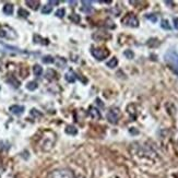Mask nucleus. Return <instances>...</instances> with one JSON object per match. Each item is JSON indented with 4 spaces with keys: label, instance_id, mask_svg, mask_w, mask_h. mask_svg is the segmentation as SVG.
Listing matches in <instances>:
<instances>
[{
    "label": "nucleus",
    "instance_id": "obj_1",
    "mask_svg": "<svg viewBox=\"0 0 178 178\" xmlns=\"http://www.w3.org/2000/svg\"><path fill=\"white\" fill-rule=\"evenodd\" d=\"M164 60L167 64V66L170 68V70L174 72L176 75H178V54L175 50L170 49L165 54Z\"/></svg>",
    "mask_w": 178,
    "mask_h": 178
},
{
    "label": "nucleus",
    "instance_id": "obj_2",
    "mask_svg": "<svg viewBox=\"0 0 178 178\" xmlns=\"http://www.w3.org/2000/svg\"><path fill=\"white\" fill-rule=\"evenodd\" d=\"M121 23L125 26L129 27H138L139 26V20L133 13H128L121 19Z\"/></svg>",
    "mask_w": 178,
    "mask_h": 178
},
{
    "label": "nucleus",
    "instance_id": "obj_3",
    "mask_svg": "<svg viewBox=\"0 0 178 178\" xmlns=\"http://www.w3.org/2000/svg\"><path fill=\"white\" fill-rule=\"evenodd\" d=\"M17 35L15 33V31L11 29L9 25H0V37L13 39L17 38Z\"/></svg>",
    "mask_w": 178,
    "mask_h": 178
},
{
    "label": "nucleus",
    "instance_id": "obj_4",
    "mask_svg": "<svg viewBox=\"0 0 178 178\" xmlns=\"http://www.w3.org/2000/svg\"><path fill=\"white\" fill-rule=\"evenodd\" d=\"M91 54L97 60H104L109 56V50L106 48H92Z\"/></svg>",
    "mask_w": 178,
    "mask_h": 178
},
{
    "label": "nucleus",
    "instance_id": "obj_5",
    "mask_svg": "<svg viewBox=\"0 0 178 178\" xmlns=\"http://www.w3.org/2000/svg\"><path fill=\"white\" fill-rule=\"evenodd\" d=\"M48 178H73V174H72V172L68 170H54L52 174L48 176Z\"/></svg>",
    "mask_w": 178,
    "mask_h": 178
},
{
    "label": "nucleus",
    "instance_id": "obj_6",
    "mask_svg": "<svg viewBox=\"0 0 178 178\" xmlns=\"http://www.w3.org/2000/svg\"><path fill=\"white\" fill-rule=\"evenodd\" d=\"M119 116H120V112L118 108H112L107 113V120H108L110 124H117L118 119H119Z\"/></svg>",
    "mask_w": 178,
    "mask_h": 178
},
{
    "label": "nucleus",
    "instance_id": "obj_7",
    "mask_svg": "<svg viewBox=\"0 0 178 178\" xmlns=\"http://www.w3.org/2000/svg\"><path fill=\"white\" fill-rule=\"evenodd\" d=\"M10 112L14 115H17V116H20L22 114L24 113V106H21V105H12V106H10Z\"/></svg>",
    "mask_w": 178,
    "mask_h": 178
},
{
    "label": "nucleus",
    "instance_id": "obj_8",
    "mask_svg": "<svg viewBox=\"0 0 178 178\" xmlns=\"http://www.w3.org/2000/svg\"><path fill=\"white\" fill-rule=\"evenodd\" d=\"M89 114H90V116H91L93 119H96V120L101 119V117H102L100 110H98L97 108H95V107H93V106L90 107V109H89Z\"/></svg>",
    "mask_w": 178,
    "mask_h": 178
},
{
    "label": "nucleus",
    "instance_id": "obj_9",
    "mask_svg": "<svg viewBox=\"0 0 178 178\" xmlns=\"http://www.w3.org/2000/svg\"><path fill=\"white\" fill-rule=\"evenodd\" d=\"M25 3L30 7L32 10H37L39 8V6H40V2L37 1V0H27L25 1Z\"/></svg>",
    "mask_w": 178,
    "mask_h": 178
},
{
    "label": "nucleus",
    "instance_id": "obj_10",
    "mask_svg": "<svg viewBox=\"0 0 178 178\" xmlns=\"http://www.w3.org/2000/svg\"><path fill=\"white\" fill-rule=\"evenodd\" d=\"M66 80H67V82L69 83H73L75 81V79H77V74L74 73L72 70H70L69 72H67L66 73Z\"/></svg>",
    "mask_w": 178,
    "mask_h": 178
},
{
    "label": "nucleus",
    "instance_id": "obj_11",
    "mask_svg": "<svg viewBox=\"0 0 178 178\" xmlns=\"http://www.w3.org/2000/svg\"><path fill=\"white\" fill-rule=\"evenodd\" d=\"M3 13L6 15H11L13 13V4L11 3H6L3 6Z\"/></svg>",
    "mask_w": 178,
    "mask_h": 178
},
{
    "label": "nucleus",
    "instance_id": "obj_12",
    "mask_svg": "<svg viewBox=\"0 0 178 178\" xmlns=\"http://www.w3.org/2000/svg\"><path fill=\"white\" fill-rule=\"evenodd\" d=\"M34 43L42 44V45H47L49 42H48V39L43 38V37H40L39 35H34Z\"/></svg>",
    "mask_w": 178,
    "mask_h": 178
},
{
    "label": "nucleus",
    "instance_id": "obj_13",
    "mask_svg": "<svg viewBox=\"0 0 178 178\" xmlns=\"http://www.w3.org/2000/svg\"><path fill=\"white\" fill-rule=\"evenodd\" d=\"M66 133L67 135H75L78 133V129L73 126H67L66 127Z\"/></svg>",
    "mask_w": 178,
    "mask_h": 178
},
{
    "label": "nucleus",
    "instance_id": "obj_14",
    "mask_svg": "<svg viewBox=\"0 0 178 178\" xmlns=\"http://www.w3.org/2000/svg\"><path fill=\"white\" fill-rule=\"evenodd\" d=\"M33 73H34V75H36V77H40V75L43 74V68H42L39 65H35L34 67H33Z\"/></svg>",
    "mask_w": 178,
    "mask_h": 178
},
{
    "label": "nucleus",
    "instance_id": "obj_15",
    "mask_svg": "<svg viewBox=\"0 0 178 178\" xmlns=\"http://www.w3.org/2000/svg\"><path fill=\"white\" fill-rule=\"evenodd\" d=\"M118 65V59L116 58V57H114V58H112L106 64V66L108 67V68H110V69H114V68H116Z\"/></svg>",
    "mask_w": 178,
    "mask_h": 178
},
{
    "label": "nucleus",
    "instance_id": "obj_16",
    "mask_svg": "<svg viewBox=\"0 0 178 178\" xmlns=\"http://www.w3.org/2000/svg\"><path fill=\"white\" fill-rule=\"evenodd\" d=\"M37 87H38V84L35 82V81H31V82H29L26 84V89L30 90V91H34Z\"/></svg>",
    "mask_w": 178,
    "mask_h": 178
},
{
    "label": "nucleus",
    "instance_id": "obj_17",
    "mask_svg": "<svg viewBox=\"0 0 178 178\" xmlns=\"http://www.w3.org/2000/svg\"><path fill=\"white\" fill-rule=\"evenodd\" d=\"M7 81H8V82L10 83L12 87H20V82H19V81H17L15 78H13V77H11L10 79H8Z\"/></svg>",
    "mask_w": 178,
    "mask_h": 178
},
{
    "label": "nucleus",
    "instance_id": "obj_18",
    "mask_svg": "<svg viewBox=\"0 0 178 178\" xmlns=\"http://www.w3.org/2000/svg\"><path fill=\"white\" fill-rule=\"evenodd\" d=\"M52 11V6H49V4H46L42 8V13L43 14H49V13Z\"/></svg>",
    "mask_w": 178,
    "mask_h": 178
},
{
    "label": "nucleus",
    "instance_id": "obj_19",
    "mask_svg": "<svg viewBox=\"0 0 178 178\" xmlns=\"http://www.w3.org/2000/svg\"><path fill=\"white\" fill-rule=\"evenodd\" d=\"M124 55H125L126 58H128V59H133V57H135V54H133V52H132L131 49L125 50V52H124Z\"/></svg>",
    "mask_w": 178,
    "mask_h": 178
},
{
    "label": "nucleus",
    "instance_id": "obj_20",
    "mask_svg": "<svg viewBox=\"0 0 178 178\" xmlns=\"http://www.w3.org/2000/svg\"><path fill=\"white\" fill-rule=\"evenodd\" d=\"M42 60H43L44 64H52L55 61V59L52 56H44Z\"/></svg>",
    "mask_w": 178,
    "mask_h": 178
},
{
    "label": "nucleus",
    "instance_id": "obj_21",
    "mask_svg": "<svg viewBox=\"0 0 178 178\" xmlns=\"http://www.w3.org/2000/svg\"><path fill=\"white\" fill-rule=\"evenodd\" d=\"M161 26L162 29H164V30H170V23H168V21L167 20H162V23H161Z\"/></svg>",
    "mask_w": 178,
    "mask_h": 178
},
{
    "label": "nucleus",
    "instance_id": "obj_22",
    "mask_svg": "<svg viewBox=\"0 0 178 178\" xmlns=\"http://www.w3.org/2000/svg\"><path fill=\"white\" fill-rule=\"evenodd\" d=\"M17 13H19V15H20V17H29V14H30V13L27 12L26 10H24V9H22V8L19 9Z\"/></svg>",
    "mask_w": 178,
    "mask_h": 178
},
{
    "label": "nucleus",
    "instance_id": "obj_23",
    "mask_svg": "<svg viewBox=\"0 0 178 178\" xmlns=\"http://www.w3.org/2000/svg\"><path fill=\"white\" fill-rule=\"evenodd\" d=\"M145 17H147L148 20H150V21H152L153 23H155V22L157 21V15H156V14H152V13H151V14H147V15H145Z\"/></svg>",
    "mask_w": 178,
    "mask_h": 178
},
{
    "label": "nucleus",
    "instance_id": "obj_24",
    "mask_svg": "<svg viewBox=\"0 0 178 178\" xmlns=\"http://www.w3.org/2000/svg\"><path fill=\"white\" fill-rule=\"evenodd\" d=\"M65 13H66L65 9H58V10L56 11V17H65Z\"/></svg>",
    "mask_w": 178,
    "mask_h": 178
},
{
    "label": "nucleus",
    "instance_id": "obj_25",
    "mask_svg": "<svg viewBox=\"0 0 178 178\" xmlns=\"http://www.w3.org/2000/svg\"><path fill=\"white\" fill-rule=\"evenodd\" d=\"M70 19H71L74 23H79V22H80V17H79L78 14H72V15H70Z\"/></svg>",
    "mask_w": 178,
    "mask_h": 178
},
{
    "label": "nucleus",
    "instance_id": "obj_26",
    "mask_svg": "<svg viewBox=\"0 0 178 178\" xmlns=\"http://www.w3.org/2000/svg\"><path fill=\"white\" fill-rule=\"evenodd\" d=\"M31 115H35V116H39V117L42 116V114H39L38 112H36V109H32V110H31Z\"/></svg>",
    "mask_w": 178,
    "mask_h": 178
},
{
    "label": "nucleus",
    "instance_id": "obj_27",
    "mask_svg": "<svg viewBox=\"0 0 178 178\" xmlns=\"http://www.w3.org/2000/svg\"><path fill=\"white\" fill-rule=\"evenodd\" d=\"M173 22H174V27L176 30H178V17H174Z\"/></svg>",
    "mask_w": 178,
    "mask_h": 178
},
{
    "label": "nucleus",
    "instance_id": "obj_28",
    "mask_svg": "<svg viewBox=\"0 0 178 178\" xmlns=\"http://www.w3.org/2000/svg\"><path fill=\"white\" fill-rule=\"evenodd\" d=\"M96 104L98 105V106H101L102 108L104 107V103H102V101H101L100 98H96Z\"/></svg>",
    "mask_w": 178,
    "mask_h": 178
},
{
    "label": "nucleus",
    "instance_id": "obj_29",
    "mask_svg": "<svg viewBox=\"0 0 178 178\" xmlns=\"http://www.w3.org/2000/svg\"><path fill=\"white\" fill-rule=\"evenodd\" d=\"M48 3H49V6H50V4H52V6H57V4H59V1H56V0H50Z\"/></svg>",
    "mask_w": 178,
    "mask_h": 178
},
{
    "label": "nucleus",
    "instance_id": "obj_30",
    "mask_svg": "<svg viewBox=\"0 0 178 178\" xmlns=\"http://www.w3.org/2000/svg\"><path fill=\"white\" fill-rule=\"evenodd\" d=\"M82 3L83 4H91L92 1H82Z\"/></svg>",
    "mask_w": 178,
    "mask_h": 178
},
{
    "label": "nucleus",
    "instance_id": "obj_31",
    "mask_svg": "<svg viewBox=\"0 0 178 178\" xmlns=\"http://www.w3.org/2000/svg\"><path fill=\"white\" fill-rule=\"evenodd\" d=\"M69 4H77V1H68Z\"/></svg>",
    "mask_w": 178,
    "mask_h": 178
}]
</instances>
